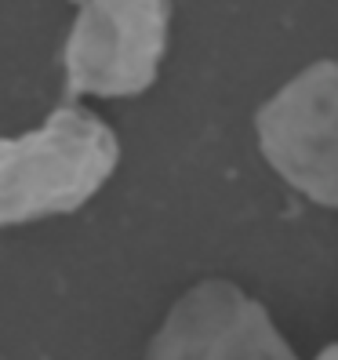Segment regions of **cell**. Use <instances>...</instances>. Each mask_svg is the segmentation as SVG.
Instances as JSON below:
<instances>
[{"mask_svg": "<svg viewBox=\"0 0 338 360\" xmlns=\"http://www.w3.org/2000/svg\"><path fill=\"white\" fill-rule=\"evenodd\" d=\"M313 360H338V342H334V346H327V349H320Z\"/></svg>", "mask_w": 338, "mask_h": 360, "instance_id": "5b68a950", "label": "cell"}, {"mask_svg": "<svg viewBox=\"0 0 338 360\" xmlns=\"http://www.w3.org/2000/svg\"><path fill=\"white\" fill-rule=\"evenodd\" d=\"M171 0H77L66 40V91L128 98L157 80L167 51Z\"/></svg>", "mask_w": 338, "mask_h": 360, "instance_id": "7a4b0ae2", "label": "cell"}, {"mask_svg": "<svg viewBox=\"0 0 338 360\" xmlns=\"http://www.w3.org/2000/svg\"><path fill=\"white\" fill-rule=\"evenodd\" d=\"M255 135L266 164L294 193L338 211V58L294 73L259 110Z\"/></svg>", "mask_w": 338, "mask_h": 360, "instance_id": "3957f363", "label": "cell"}, {"mask_svg": "<svg viewBox=\"0 0 338 360\" xmlns=\"http://www.w3.org/2000/svg\"><path fill=\"white\" fill-rule=\"evenodd\" d=\"M145 360H299V353L259 299L211 277L175 302Z\"/></svg>", "mask_w": 338, "mask_h": 360, "instance_id": "277c9868", "label": "cell"}, {"mask_svg": "<svg viewBox=\"0 0 338 360\" xmlns=\"http://www.w3.org/2000/svg\"><path fill=\"white\" fill-rule=\"evenodd\" d=\"M117 160V135L77 105L55 110L40 131L0 139V226L77 211L113 175Z\"/></svg>", "mask_w": 338, "mask_h": 360, "instance_id": "6da1fadb", "label": "cell"}]
</instances>
